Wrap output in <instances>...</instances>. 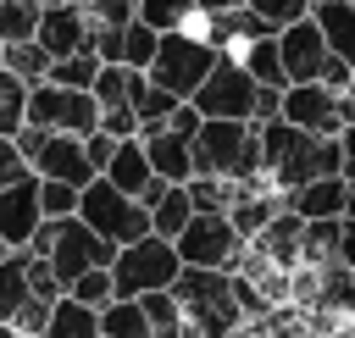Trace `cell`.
I'll use <instances>...</instances> for the list:
<instances>
[{
    "instance_id": "45",
    "label": "cell",
    "mask_w": 355,
    "mask_h": 338,
    "mask_svg": "<svg viewBox=\"0 0 355 338\" xmlns=\"http://www.w3.org/2000/svg\"><path fill=\"white\" fill-rule=\"evenodd\" d=\"M338 260H344V266H355V205L338 216Z\"/></svg>"
},
{
    "instance_id": "23",
    "label": "cell",
    "mask_w": 355,
    "mask_h": 338,
    "mask_svg": "<svg viewBox=\"0 0 355 338\" xmlns=\"http://www.w3.org/2000/svg\"><path fill=\"white\" fill-rule=\"evenodd\" d=\"M227 55H239L244 72H250L255 83H266V89H288V78H283V55H277V33H261V39L239 44V50H227Z\"/></svg>"
},
{
    "instance_id": "51",
    "label": "cell",
    "mask_w": 355,
    "mask_h": 338,
    "mask_svg": "<svg viewBox=\"0 0 355 338\" xmlns=\"http://www.w3.org/2000/svg\"><path fill=\"white\" fill-rule=\"evenodd\" d=\"M6 249H11V244H6V238H0V255H6Z\"/></svg>"
},
{
    "instance_id": "9",
    "label": "cell",
    "mask_w": 355,
    "mask_h": 338,
    "mask_svg": "<svg viewBox=\"0 0 355 338\" xmlns=\"http://www.w3.org/2000/svg\"><path fill=\"white\" fill-rule=\"evenodd\" d=\"M255 78L244 72V61L239 55H216V66L205 72V83L194 89V111L200 116H239V122H250L255 116Z\"/></svg>"
},
{
    "instance_id": "27",
    "label": "cell",
    "mask_w": 355,
    "mask_h": 338,
    "mask_svg": "<svg viewBox=\"0 0 355 338\" xmlns=\"http://www.w3.org/2000/svg\"><path fill=\"white\" fill-rule=\"evenodd\" d=\"M139 22H150L155 33L200 28V6H194V0H139Z\"/></svg>"
},
{
    "instance_id": "39",
    "label": "cell",
    "mask_w": 355,
    "mask_h": 338,
    "mask_svg": "<svg viewBox=\"0 0 355 338\" xmlns=\"http://www.w3.org/2000/svg\"><path fill=\"white\" fill-rule=\"evenodd\" d=\"M250 11H261L272 28H288L294 17H311V0H244Z\"/></svg>"
},
{
    "instance_id": "40",
    "label": "cell",
    "mask_w": 355,
    "mask_h": 338,
    "mask_svg": "<svg viewBox=\"0 0 355 338\" xmlns=\"http://www.w3.org/2000/svg\"><path fill=\"white\" fill-rule=\"evenodd\" d=\"M28 294H39V299H61V277H55L50 260L33 255V249H28Z\"/></svg>"
},
{
    "instance_id": "24",
    "label": "cell",
    "mask_w": 355,
    "mask_h": 338,
    "mask_svg": "<svg viewBox=\"0 0 355 338\" xmlns=\"http://www.w3.org/2000/svg\"><path fill=\"white\" fill-rule=\"evenodd\" d=\"M100 332H105V338H150L144 305H139V299H122V294H111V299L100 305Z\"/></svg>"
},
{
    "instance_id": "41",
    "label": "cell",
    "mask_w": 355,
    "mask_h": 338,
    "mask_svg": "<svg viewBox=\"0 0 355 338\" xmlns=\"http://www.w3.org/2000/svg\"><path fill=\"white\" fill-rule=\"evenodd\" d=\"M89 50H94L100 61H122V28H100V22H89Z\"/></svg>"
},
{
    "instance_id": "16",
    "label": "cell",
    "mask_w": 355,
    "mask_h": 338,
    "mask_svg": "<svg viewBox=\"0 0 355 338\" xmlns=\"http://www.w3.org/2000/svg\"><path fill=\"white\" fill-rule=\"evenodd\" d=\"M144 139V155H150V172L166 177V183H189L194 177V150H189V133H172L166 122L161 127H139Z\"/></svg>"
},
{
    "instance_id": "28",
    "label": "cell",
    "mask_w": 355,
    "mask_h": 338,
    "mask_svg": "<svg viewBox=\"0 0 355 338\" xmlns=\"http://www.w3.org/2000/svg\"><path fill=\"white\" fill-rule=\"evenodd\" d=\"M0 66H11L22 83H39L50 72V55H44L39 39H17V44H0Z\"/></svg>"
},
{
    "instance_id": "7",
    "label": "cell",
    "mask_w": 355,
    "mask_h": 338,
    "mask_svg": "<svg viewBox=\"0 0 355 338\" xmlns=\"http://www.w3.org/2000/svg\"><path fill=\"white\" fill-rule=\"evenodd\" d=\"M28 122L33 127H50V133H94L100 127V105L89 89H61L50 78L28 83Z\"/></svg>"
},
{
    "instance_id": "34",
    "label": "cell",
    "mask_w": 355,
    "mask_h": 338,
    "mask_svg": "<svg viewBox=\"0 0 355 338\" xmlns=\"http://www.w3.org/2000/svg\"><path fill=\"white\" fill-rule=\"evenodd\" d=\"M155 39H161V33H155L150 22H139V17H133V22L122 28V66H139V72H144V66H150V55H155Z\"/></svg>"
},
{
    "instance_id": "3",
    "label": "cell",
    "mask_w": 355,
    "mask_h": 338,
    "mask_svg": "<svg viewBox=\"0 0 355 338\" xmlns=\"http://www.w3.org/2000/svg\"><path fill=\"white\" fill-rule=\"evenodd\" d=\"M216 44L200 33V28H172V33H161L155 39V55H150V83L155 89H166V94H178V100H194V89L205 83V72L216 66Z\"/></svg>"
},
{
    "instance_id": "49",
    "label": "cell",
    "mask_w": 355,
    "mask_h": 338,
    "mask_svg": "<svg viewBox=\"0 0 355 338\" xmlns=\"http://www.w3.org/2000/svg\"><path fill=\"white\" fill-rule=\"evenodd\" d=\"M227 338H255V332H227Z\"/></svg>"
},
{
    "instance_id": "17",
    "label": "cell",
    "mask_w": 355,
    "mask_h": 338,
    "mask_svg": "<svg viewBox=\"0 0 355 338\" xmlns=\"http://www.w3.org/2000/svg\"><path fill=\"white\" fill-rule=\"evenodd\" d=\"M283 199H288V211L305 216V222H316V216H344V205H349V183H344V172H333V177H311V183L288 188Z\"/></svg>"
},
{
    "instance_id": "8",
    "label": "cell",
    "mask_w": 355,
    "mask_h": 338,
    "mask_svg": "<svg viewBox=\"0 0 355 338\" xmlns=\"http://www.w3.org/2000/svg\"><path fill=\"white\" fill-rule=\"evenodd\" d=\"M172 249H178L183 266H216V272H233L244 238L233 233L227 211H194V216L183 222V233L172 238Z\"/></svg>"
},
{
    "instance_id": "36",
    "label": "cell",
    "mask_w": 355,
    "mask_h": 338,
    "mask_svg": "<svg viewBox=\"0 0 355 338\" xmlns=\"http://www.w3.org/2000/svg\"><path fill=\"white\" fill-rule=\"evenodd\" d=\"M67 294H72L78 305H94V310H100V305L116 294V288H111V266H89V272H78V277L67 283Z\"/></svg>"
},
{
    "instance_id": "47",
    "label": "cell",
    "mask_w": 355,
    "mask_h": 338,
    "mask_svg": "<svg viewBox=\"0 0 355 338\" xmlns=\"http://www.w3.org/2000/svg\"><path fill=\"white\" fill-rule=\"evenodd\" d=\"M194 6H200V17H205V11H222V6H233V0H194Z\"/></svg>"
},
{
    "instance_id": "53",
    "label": "cell",
    "mask_w": 355,
    "mask_h": 338,
    "mask_svg": "<svg viewBox=\"0 0 355 338\" xmlns=\"http://www.w3.org/2000/svg\"><path fill=\"white\" fill-rule=\"evenodd\" d=\"M100 338H105V332H100Z\"/></svg>"
},
{
    "instance_id": "21",
    "label": "cell",
    "mask_w": 355,
    "mask_h": 338,
    "mask_svg": "<svg viewBox=\"0 0 355 338\" xmlns=\"http://www.w3.org/2000/svg\"><path fill=\"white\" fill-rule=\"evenodd\" d=\"M311 22L322 28L327 50L355 66V0H311Z\"/></svg>"
},
{
    "instance_id": "10",
    "label": "cell",
    "mask_w": 355,
    "mask_h": 338,
    "mask_svg": "<svg viewBox=\"0 0 355 338\" xmlns=\"http://www.w3.org/2000/svg\"><path fill=\"white\" fill-rule=\"evenodd\" d=\"M28 166L39 172V177H55V183H72V188H83V183H94L100 172L89 166V150H83V139L78 133H39V144H33V155H28Z\"/></svg>"
},
{
    "instance_id": "37",
    "label": "cell",
    "mask_w": 355,
    "mask_h": 338,
    "mask_svg": "<svg viewBox=\"0 0 355 338\" xmlns=\"http://www.w3.org/2000/svg\"><path fill=\"white\" fill-rule=\"evenodd\" d=\"M50 305H55V299H39V294H28V299L17 305V316H11V327H17L22 338H39V332H44V321H50Z\"/></svg>"
},
{
    "instance_id": "12",
    "label": "cell",
    "mask_w": 355,
    "mask_h": 338,
    "mask_svg": "<svg viewBox=\"0 0 355 338\" xmlns=\"http://www.w3.org/2000/svg\"><path fill=\"white\" fill-rule=\"evenodd\" d=\"M277 55H283V78L288 83H311L327 66V39H322V28L311 17H294L288 28H277Z\"/></svg>"
},
{
    "instance_id": "6",
    "label": "cell",
    "mask_w": 355,
    "mask_h": 338,
    "mask_svg": "<svg viewBox=\"0 0 355 338\" xmlns=\"http://www.w3.org/2000/svg\"><path fill=\"white\" fill-rule=\"evenodd\" d=\"M78 216H83L105 244H116V249L150 233V211H144V199L122 194V188H116V183H105V177L83 183V194H78Z\"/></svg>"
},
{
    "instance_id": "29",
    "label": "cell",
    "mask_w": 355,
    "mask_h": 338,
    "mask_svg": "<svg viewBox=\"0 0 355 338\" xmlns=\"http://www.w3.org/2000/svg\"><path fill=\"white\" fill-rule=\"evenodd\" d=\"M22 122H28V83H22L11 66H0V133L17 139Z\"/></svg>"
},
{
    "instance_id": "5",
    "label": "cell",
    "mask_w": 355,
    "mask_h": 338,
    "mask_svg": "<svg viewBox=\"0 0 355 338\" xmlns=\"http://www.w3.org/2000/svg\"><path fill=\"white\" fill-rule=\"evenodd\" d=\"M178 272H183V260L172 249V238H161V233H144V238H133L111 255V288L122 299H139L150 288H172Z\"/></svg>"
},
{
    "instance_id": "2",
    "label": "cell",
    "mask_w": 355,
    "mask_h": 338,
    "mask_svg": "<svg viewBox=\"0 0 355 338\" xmlns=\"http://www.w3.org/2000/svg\"><path fill=\"white\" fill-rule=\"evenodd\" d=\"M189 150H194V172H211V177H227V183L266 172L261 133H255V122H239V116H200Z\"/></svg>"
},
{
    "instance_id": "32",
    "label": "cell",
    "mask_w": 355,
    "mask_h": 338,
    "mask_svg": "<svg viewBox=\"0 0 355 338\" xmlns=\"http://www.w3.org/2000/svg\"><path fill=\"white\" fill-rule=\"evenodd\" d=\"M39 0H0V44H17V39H33L39 28Z\"/></svg>"
},
{
    "instance_id": "25",
    "label": "cell",
    "mask_w": 355,
    "mask_h": 338,
    "mask_svg": "<svg viewBox=\"0 0 355 338\" xmlns=\"http://www.w3.org/2000/svg\"><path fill=\"white\" fill-rule=\"evenodd\" d=\"M139 305H144L150 338H183V305L172 288H150V294H139Z\"/></svg>"
},
{
    "instance_id": "42",
    "label": "cell",
    "mask_w": 355,
    "mask_h": 338,
    "mask_svg": "<svg viewBox=\"0 0 355 338\" xmlns=\"http://www.w3.org/2000/svg\"><path fill=\"white\" fill-rule=\"evenodd\" d=\"M28 172H33V166L22 161L17 139H6V133H0V188H6V183H17V177H28Z\"/></svg>"
},
{
    "instance_id": "30",
    "label": "cell",
    "mask_w": 355,
    "mask_h": 338,
    "mask_svg": "<svg viewBox=\"0 0 355 338\" xmlns=\"http://www.w3.org/2000/svg\"><path fill=\"white\" fill-rule=\"evenodd\" d=\"M172 105H178V94L155 89V83H150V72L133 83V116H139V127H161V122L172 116Z\"/></svg>"
},
{
    "instance_id": "20",
    "label": "cell",
    "mask_w": 355,
    "mask_h": 338,
    "mask_svg": "<svg viewBox=\"0 0 355 338\" xmlns=\"http://www.w3.org/2000/svg\"><path fill=\"white\" fill-rule=\"evenodd\" d=\"M105 183H116L122 194H144L150 183H155V172H150V155H144V139L133 133V139H116V150H111V161H105V172H100Z\"/></svg>"
},
{
    "instance_id": "44",
    "label": "cell",
    "mask_w": 355,
    "mask_h": 338,
    "mask_svg": "<svg viewBox=\"0 0 355 338\" xmlns=\"http://www.w3.org/2000/svg\"><path fill=\"white\" fill-rule=\"evenodd\" d=\"M349 78H355V66H349L344 55H333V50H327V66H322V83H327V89H349Z\"/></svg>"
},
{
    "instance_id": "15",
    "label": "cell",
    "mask_w": 355,
    "mask_h": 338,
    "mask_svg": "<svg viewBox=\"0 0 355 338\" xmlns=\"http://www.w3.org/2000/svg\"><path fill=\"white\" fill-rule=\"evenodd\" d=\"M200 33L216 44V50H239V44H250V39H261V33H277L261 11H250L244 0H233V6H222V11H205L200 17Z\"/></svg>"
},
{
    "instance_id": "50",
    "label": "cell",
    "mask_w": 355,
    "mask_h": 338,
    "mask_svg": "<svg viewBox=\"0 0 355 338\" xmlns=\"http://www.w3.org/2000/svg\"><path fill=\"white\" fill-rule=\"evenodd\" d=\"M67 6H89V0H67Z\"/></svg>"
},
{
    "instance_id": "11",
    "label": "cell",
    "mask_w": 355,
    "mask_h": 338,
    "mask_svg": "<svg viewBox=\"0 0 355 338\" xmlns=\"http://www.w3.org/2000/svg\"><path fill=\"white\" fill-rule=\"evenodd\" d=\"M277 116L294 122V127H305V133H338V127H344V116H338V89H327L322 78H311V83H288Z\"/></svg>"
},
{
    "instance_id": "35",
    "label": "cell",
    "mask_w": 355,
    "mask_h": 338,
    "mask_svg": "<svg viewBox=\"0 0 355 338\" xmlns=\"http://www.w3.org/2000/svg\"><path fill=\"white\" fill-rule=\"evenodd\" d=\"M78 194H83V188H72V183H55V177H39V211H44V222H61V216H78Z\"/></svg>"
},
{
    "instance_id": "38",
    "label": "cell",
    "mask_w": 355,
    "mask_h": 338,
    "mask_svg": "<svg viewBox=\"0 0 355 338\" xmlns=\"http://www.w3.org/2000/svg\"><path fill=\"white\" fill-rule=\"evenodd\" d=\"M83 11H89V22H100V28H128V22L139 17V0H89Z\"/></svg>"
},
{
    "instance_id": "19",
    "label": "cell",
    "mask_w": 355,
    "mask_h": 338,
    "mask_svg": "<svg viewBox=\"0 0 355 338\" xmlns=\"http://www.w3.org/2000/svg\"><path fill=\"white\" fill-rule=\"evenodd\" d=\"M300 233H305V216H294V211L283 205V211L250 238V249H261L277 272H294V266H300Z\"/></svg>"
},
{
    "instance_id": "31",
    "label": "cell",
    "mask_w": 355,
    "mask_h": 338,
    "mask_svg": "<svg viewBox=\"0 0 355 338\" xmlns=\"http://www.w3.org/2000/svg\"><path fill=\"white\" fill-rule=\"evenodd\" d=\"M94 72H100V55L94 50H72V55H61V61H50V83H61V89H89L94 83Z\"/></svg>"
},
{
    "instance_id": "13",
    "label": "cell",
    "mask_w": 355,
    "mask_h": 338,
    "mask_svg": "<svg viewBox=\"0 0 355 338\" xmlns=\"http://www.w3.org/2000/svg\"><path fill=\"white\" fill-rule=\"evenodd\" d=\"M39 222H44V211H39V172H28V177H17V183L0 188V238L11 249H28V238L39 233Z\"/></svg>"
},
{
    "instance_id": "1",
    "label": "cell",
    "mask_w": 355,
    "mask_h": 338,
    "mask_svg": "<svg viewBox=\"0 0 355 338\" xmlns=\"http://www.w3.org/2000/svg\"><path fill=\"white\" fill-rule=\"evenodd\" d=\"M178 305H183V338H227L244 327L239 299H233V272L216 266H183L172 283Z\"/></svg>"
},
{
    "instance_id": "18",
    "label": "cell",
    "mask_w": 355,
    "mask_h": 338,
    "mask_svg": "<svg viewBox=\"0 0 355 338\" xmlns=\"http://www.w3.org/2000/svg\"><path fill=\"white\" fill-rule=\"evenodd\" d=\"M139 199H144V211H150V233H161V238H178V233H183V222L194 216L189 188H183V183H166V177H155Z\"/></svg>"
},
{
    "instance_id": "43",
    "label": "cell",
    "mask_w": 355,
    "mask_h": 338,
    "mask_svg": "<svg viewBox=\"0 0 355 338\" xmlns=\"http://www.w3.org/2000/svg\"><path fill=\"white\" fill-rule=\"evenodd\" d=\"M83 150H89V166H94V172H105V161H111L116 139H111L105 127H94V133H83Z\"/></svg>"
},
{
    "instance_id": "48",
    "label": "cell",
    "mask_w": 355,
    "mask_h": 338,
    "mask_svg": "<svg viewBox=\"0 0 355 338\" xmlns=\"http://www.w3.org/2000/svg\"><path fill=\"white\" fill-rule=\"evenodd\" d=\"M0 338H22V332H17V327H11V321H0Z\"/></svg>"
},
{
    "instance_id": "14",
    "label": "cell",
    "mask_w": 355,
    "mask_h": 338,
    "mask_svg": "<svg viewBox=\"0 0 355 338\" xmlns=\"http://www.w3.org/2000/svg\"><path fill=\"white\" fill-rule=\"evenodd\" d=\"M33 39L44 44L50 61H61V55H72V50H89V11H83V6H67V0H50V6L39 11Z\"/></svg>"
},
{
    "instance_id": "26",
    "label": "cell",
    "mask_w": 355,
    "mask_h": 338,
    "mask_svg": "<svg viewBox=\"0 0 355 338\" xmlns=\"http://www.w3.org/2000/svg\"><path fill=\"white\" fill-rule=\"evenodd\" d=\"M22 299H28V249H6L0 255V321H11Z\"/></svg>"
},
{
    "instance_id": "4",
    "label": "cell",
    "mask_w": 355,
    "mask_h": 338,
    "mask_svg": "<svg viewBox=\"0 0 355 338\" xmlns=\"http://www.w3.org/2000/svg\"><path fill=\"white\" fill-rule=\"evenodd\" d=\"M28 249L50 260V272L61 277V294H67V283H72L78 272H89V266H111V255H116V244H105L83 216L39 222V233L28 238Z\"/></svg>"
},
{
    "instance_id": "33",
    "label": "cell",
    "mask_w": 355,
    "mask_h": 338,
    "mask_svg": "<svg viewBox=\"0 0 355 338\" xmlns=\"http://www.w3.org/2000/svg\"><path fill=\"white\" fill-rule=\"evenodd\" d=\"M183 188H189V205L194 211H227V199H233V183L227 177H211V172H194Z\"/></svg>"
},
{
    "instance_id": "46",
    "label": "cell",
    "mask_w": 355,
    "mask_h": 338,
    "mask_svg": "<svg viewBox=\"0 0 355 338\" xmlns=\"http://www.w3.org/2000/svg\"><path fill=\"white\" fill-rule=\"evenodd\" d=\"M338 144H344V161H355V122L338 127Z\"/></svg>"
},
{
    "instance_id": "22",
    "label": "cell",
    "mask_w": 355,
    "mask_h": 338,
    "mask_svg": "<svg viewBox=\"0 0 355 338\" xmlns=\"http://www.w3.org/2000/svg\"><path fill=\"white\" fill-rule=\"evenodd\" d=\"M39 338H100V310L94 305H78L72 294H61L50 305V321Z\"/></svg>"
},
{
    "instance_id": "52",
    "label": "cell",
    "mask_w": 355,
    "mask_h": 338,
    "mask_svg": "<svg viewBox=\"0 0 355 338\" xmlns=\"http://www.w3.org/2000/svg\"><path fill=\"white\" fill-rule=\"evenodd\" d=\"M349 89H355V78H349Z\"/></svg>"
}]
</instances>
